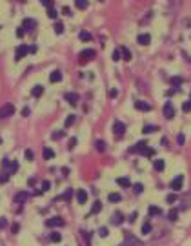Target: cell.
<instances>
[{"label":"cell","mask_w":191,"mask_h":246,"mask_svg":"<svg viewBox=\"0 0 191 246\" xmlns=\"http://www.w3.org/2000/svg\"><path fill=\"white\" fill-rule=\"evenodd\" d=\"M29 111H31L29 108H22V117H27V115H29Z\"/></svg>","instance_id":"58"},{"label":"cell","mask_w":191,"mask_h":246,"mask_svg":"<svg viewBox=\"0 0 191 246\" xmlns=\"http://www.w3.org/2000/svg\"><path fill=\"white\" fill-rule=\"evenodd\" d=\"M73 122H75V115H69V117H66V120H64V126H66V128H69Z\"/></svg>","instance_id":"33"},{"label":"cell","mask_w":191,"mask_h":246,"mask_svg":"<svg viewBox=\"0 0 191 246\" xmlns=\"http://www.w3.org/2000/svg\"><path fill=\"white\" fill-rule=\"evenodd\" d=\"M182 184H184V175H177L173 181H171V190L173 192H179V190H182Z\"/></svg>","instance_id":"6"},{"label":"cell","mask_w":191,"mask_h":246,"mask_svg":"<svg viewBox=\"0 0 191 246\" xmlns=\"http://www.w3.org/2000/svg\"><path fill=\"white\" fill-rule=\"evenodd\" d=\"M29 53H36V46H29Z\"/></svg>","instance_id":"60"},{"label":"cell","mask_w":191,"mask_h":246,"mask_svg":"<svg viewBox=\"0 0 191 246\" xmlns=\"http://www.w3.org/2000/svg\"><path fill=\"white\" fill-rule=\"evenodd\" d=\"M153 166H155V170H157V172H162L166 164H164V161H162V159H155V162H153Z\"/></svg>","instance_id":"22"},{"label":"cell","mask_w":191,"mask_h":246,"mask_svg":"<svg viewBox=\"0 0 191 246\" xmlns=\"http://www.w3.org/2000/svg\"><path fill=\"white\" fill-rule=\"evenodd\" d=\"M49 188H51V182H49V181H44V182H42V192H47Z\"/></svg>","instance_id":"46"},{"label":"cell","mask_w":191,"mask_h":246,"mask_svg":"<svg viewBox=\"0 0 191 246\" xmlns=\"http://www.w3.org/2000/svg\"><path fill=\"white\" fill-rule=\"evenodd\" d=\"M49 239H51L53 243H60V239H62V235H60L58 232H51V235H49Z\"/></svg>","instance_id":"30"},{"label":"cell","mask_w":191,"mask_h":246,"mask_svg":"<svg viewBox=\"0 0 191 246\" xmlns=\"http://www.w3.org/2000/svg\"><path fill=\"white\" fill-rule=\"evenodd\" d=\"M95 55H97L95 49H84V51H80V64H84L86 60H91Z\"/></svg>","instance_id":"8"},{"label":"cell","mask_w":191,"mask_h":246,"mask_svg":"<svg viewBox=\"0 0 191 246\" xmlns=\"http://www.w3.org/2000/svg\"><path fill=\"white\" fill-rule=\"evenodd\" d=\"M177 142H179L180 146H184V142H186V137H184L182 133H179V135H177Z\"/></svg>","instance_id":"43"},{"label":"cell","mask_w":191,"mask_h":246,"mask_svg":"<svg viewBox=\"0 0 191 246\" xmlns=\"http://www.w3.org/2000/svg\"><path fill=\"white\" fill-rule=\"evenodd\" d=\"M9 164H11V162H9V161H7V159H4V161H2V168H7V166H9Z\"/></svg>","instance_id":"59"},{"label":"cell","mask_w":191,"mask_h":246,"mask_svg":"<svg viewBox=\"0 0 191 246\" xmlns=\"http://www.w3.org/2000/svg\"><path fill=\"white\" fill-rule=\"evenodd\" d=\"M18 232H20V224H16V223H15V224L11 226V234H18Z\"/></svg>","instance_id":"51"},{"label":"cell","mask_w":191,"mask_h":246,"mask_svg":"<svg viewBox=\"0 0 191 246\" xmlns=\"http://www.w3.org/2000/svg\"><path fill=\"white\" fill-rule=\"evenodd\" d=\"M26 159L27 161H33V151L31 150H26Z\"/></svg>","instance_id":"55"},{"label":"cell","mask_w":191,"mask_h":246,"mask_svg":"<svg viewBox=\"0 0 191 246\" xmlns=\"http://www.w3.org/2000/svg\"><path fill=\"white\" fill-rule=\"evenodd\" d=\"M124 237H126V246H142L140 239H137L131 232H126V234H124Z\"/></svg>","instance_id":"5"},{"label":"cell","mask_w":191,"mask_h":246,"mask_svg":"<svg viewBox=\"0 0 191 246\" xmlns=\"http://www.w3.org/2000/svg\"><path fill=\"white\" fill-rule=\"evenodd\" d=\"M62 137H64V131H55V133H53V139H55V140H58V139H62Z\"/></svg>","instance_id":"49"},{"label":"cell","mask_w":191,"mask_h":246,"mask_svg":"<svg viewBox=\"0 0 191 246\" xmlns=\"http://www.w3.org/2000/svg\"><path fill=\"white\" fill-rule=\"evenodd\" d=\"M95 146H97V150H98V151H104V150H106V142H104L102 139H98V140L95 142Z\"/></svg>","instance_id":"31"},{"label":"cell","mask_w":191,"mask_h":246,"mask_svg":"<svg viewBox=\"0 0 191 246\" xmlns=\"http://www.w3.org/2000/svg\"><path fill=\"white\" fill-rule=\"evenodd\" d=\"M100 210H102V203H100V201H95V204H93V208H91V213H89V215L98 213Z\"/></svg>","instance_id":"25"},{"label":"cell","mask_w":191,"mask_h":246,"mask_svg":"<svg viewBox=\"0 0 191 246\" xmlns=\"http://www.w3.org/2000/svg\"><path fill=\"white\" fill-rule=\"evenodd\" d=\"M107 234H109V230H107L106 226H102V228L98 230V235H100V237H107Z\"/></svg>","instance_id":"40"},{"label":"cell","mask_w":191,"mask_h":246,"mask_svg":"<svg viewBox=\"0 0 191 246\" xmlns=\"http://www.w3.org/2000/svg\"><path fill=\"white\" fill-rule=\"evenodd\" d=\"M42 155H44V159H46V161H49V159H55V151H53L51 148H44Z\"/></svg>","instance_id":"20"},{"label":"cell","mask_w":191,"mask_h":246,"mask_svg":"<svg viewBox=\"0 0 191 246\" xmlns=\"http://www.w3.org/2000/svg\"><path fill=\"white\" fill-rule=\"evenodd\" d=\"M16 172H18V162L16 161H11V164H9V175H13Z\"/></svg>","instance_id":"28"},{"label":"cell","mask_w":191,"mask_h":246,"mask_svg":"<svg viewBox=\"0 0 191 246\" xmlns=\"http://www.w3.org/2000/svg\"><path fill=\"white\" fill-rule=\"evenodd\" d=\"M82 234H84V237H86V243H87V246H89V244H91V235H89V232H86V230H84Z\"/></svg>","instance_id":"52"},{"label":"cell","mask_w":191,"mask_h":246,"mask_svg":"<svg viewBox=\"0 0 191 246\" xmlns=\"http://www.w3.org/2000/svg\"><path fill=\"white\" fill-rule=\"evenodd\" d=\"M162 111H164V117H166V119H173V117H175V108H173L171 102H166Z\"/></svg>","instance_id":"10"},{"label":"cell","mask_w":191,"mask_h":246,"mask_svg":"<svg viewBox=\"0 0 191 246\" xmlns=\"http://www.w3.org/2000/svg\"><path fill=\"white\" fill-rule=\"evenodd\" d=\"M27 53H29V47H27L26 44H20V46L16 47V51H15V60H16V62H18V60H22Z\"/></svg>","instance_id":"3"},{"label":"cell","mask_w":191,"mask_h":246,"mask_svg":"<svg viewBox=\"0 0 191 246\" xmlns=\"http://www.w3.org/2000/svg\"><path fill=\"white\" fill-rule=\"evenodd\" d=\"M4 228H7V219L0 217V230H4Z\"/></svg>","instance_id":"48"},{"label":"cell","mask_w":191,"mask_h":246,"mask_svg":"<svg viewBox=\"0 0 191 246\" xmlns=\"http://www.w3.org/2000/svg\"><path fill=\"white\" fill-rule=\"evenodd\" d=\"M113 131H115V135H117V137H122V135L126 133V124H124V122H120V120H115V124H113Z\"/></svg>","instance_id":"7"},{"label":"cell","mask_w":191,"mask_h":246,"mask_svg":"<svg viewBox=\"0 0 191 246\" xmlns=\"http://www.w3.org/2000/svg\"><path fill=\"white\" fill-rule=\"evenodd\" d=\"M182 111H186V113L191 111V100H188V102H184V104H182Z\"/></svg>","instance_id":"45"},{"label":"cell","mask_w":191,"mask_h":246,"mask_svg":"<svg viewBox=\"0 0 191 246\" xmlns=\"http://www.w3.org/2000/svg\"><path fill=\"white\" fill-rule=\"evenodd\" d=\"M75 5H77L78 9H86V7H87V2H80V0H77V2H75Z\"/></svg>","instance_id":"41"},{"label":"cell","mask_w":191,"mask_h":246,"mask_svg":"<svg viewBox=\"0 0 191 246\" xmlns=\"http://www.w3.org/2000/svg\"><path fill=\"white\" fill-rule=\"evenodd\" d=\"M78 36H80V40H91V35H89L87 31H80Z\"/></svg>","instance_id":"35"},{"label":"cell","mask_w":191,"mask_h":246,"mask_svg":"<svg viewBox=\"0 0 191 246\" xmlns=\"http://www.w3.org/2000/svg\"><path fill=\"white\" fill-rule=\"evenodd\" d=\"M77 142H78V140H77V137H71V139H69V144H67V148H69V150H75Z\"/></svg>","instance_id":"37"},{"label":"cell","mask_w":191,"mask_h":246,"mask_svg":"<svg viewBox=\"0 0 191 246\" xmlns=\"http://www.w3.org/2000/svg\"><path fill=\"white\" fill-rule=\"evenodd\" d=\"M137 42H138V44H142V46H148V44L151 42V36H149L148 33H142V35H138V36H137Z\"/></svg>","instance_id":"13"},{"label":"cell","mask_w":191,"mask_h":246,"mask_svg":"<svg viewBox=\"0 0 191 246\" xmlns=\"http://www.w3.org/2000/svg\"><path fill=\"white\" fill-rule=\"evenodd\" d=\"M135 108L140 109V111H151V106L146 104V102H142V100H135Z\"/></svg>","instance_id":"14"},{"label":"cell","mask_w":191,"mask_h":246,"mask_svg":"<svg viewBox=\"0 0 191 246\" xmlns=\"http://www.w3.org/2000/svg\"><path fill=\"white\" fill-rule=\"evenodd\" d=\"M7 181H9V173H0V184H4Z\"/></svg>","instance_id":"44"},{"label":"cell","mask_w":191,"mask_h":246,"mask_svg":"<svg viewBox=\"0 0 191 246\" xmlns=\"http://www.w3.org/2000/svg\"><path fill=\"white\" fill-rule=\"evenodd\" d=\"M133 192H135V193H142V192H144V184H140V182H137V184L133 186Z\"/></svg>","instance_id":"36"},{"label":"cell","mask_w":191,"mask_h":246,"mask_svg":"<svg viewBox=\"0 0 191 246\" xmlns=\"http://www.w3.org/2000/svg\"><path fill=\"white\" fill-rule=\"evenodd\" d=\"M62 15H66V16H69V15H71V9H69V7L66 5V7L62 9Z\"/></svg>","instance_id":"57"},{"label":"cell","mask_w":191,"mask_h":246,"mask_svg":"<svg viewBox=\"0 0 191 246\" xmlns=\"http://www.w3.org/2000/svg\"><path fill=\"white\" fill-rule=\"evenodd\" d=\"M22 27H24L26 31H33V29L36 27V20H35V18H24V20H22Z\"/></svg>","instance_id":"9"},{"label":"cell","mask_w":191,"mask_h":246,"mask_svg":"<svg viewBox=\"0 0 191 246\" xmlns=\"http://www.w3.org/2000/svg\"><path fill=\"white\" fill-rule=\"evenodd\" d=\"M182 82H184L182 77H171V78H169V84H171V86H180Z\"/></svg>","instance_id":"23"},{"label":"cell","mask_w":191,"mask_h":246,"mask_svg":"<svg viewBox=\"0 0 191 246\" xmlns=\"http://www.w3.org/2000/svg\"><path fill=\"white\" fill-rule=\"evenodd\" d=\"M107 95H109L111 99H115V97L118 95V91H117V89H109V91H107Z\"/></svg>","instance_id":"54"},{"label":"cell","mask_w":191,"mask_h":246,"mask_svg":"<svg viewBox=\"0 0 191 246\" xmlns=\"http://www.w3.org/2000/svg\"><path fill=\"white\" fill-rule=\"evenodd\" d=\"M142 234H144V235H149V234H151V224H149V223L142 224Z\"/></svg>","instance_id":"34"},{"label":"cell","mask_w":191,"mask_h":246,"mask_svg":"<svg viewBox=\"0 0 191 246\" xmlns=\"http://www.w3.org/2000/svg\"><path fill=\"white\" fill-rule=\"evenodd\" d=\"M13 113H15V106H13V104H9V102H7V104H4V106L0 108V119L11 117Z\"/></svg>","instance_id":"4"},{"label":"cell","mask_w":191,"mask_h":246,"mask_svg":"<svg viewBox=\"0 0 191 246\" xmlns=\"http://www.w3.org/2000/svg\"><path fill=\"white\" fill-rule=\"evenodd\" d=\"M122 223H124V215H122L120 212H115L113 217H111V224H113V226H120Z\"/></svg>","instance_id":"12"},{"label":"cell","mask_w":191,"mask_h":246,"mask_svg":"<svg viewBox=\"0 0 191 246\" xmlns=\"http://www.w3.org/2000/svg\"><path fill=\"white\" fill-rule=\"evenodd\" d=\"M71 197H73V190H71V188H69V190H67V192H66V193H64V195H62V197H60V199H64V201H69V199H71Z\"/></svg>","instance_id":"38"},{"label":"cell","mask_w":191,"mask_h":246,"mask_svg":"<svg viewBox=\"0 0 191 246\" xmlns=\"http://www.w3.org/2000/svg\"><path fill=\"white\" fill-rule=\"evenodd\" d=\"M137 217H138V213H137V212H133V213L129 215V223H135V221H137Z\"/></svg>","instance_id":"56"},{"label":"cell","mask_w":191,"mask_h":246,"mask_svg":"<svg viewBox=\"0 0 191 246\" xmlns=\"http://www.w3.org/2000/svg\"><path fill=\"white\" fill-rule=\"evenodd\" d=\"M64 99H66L71 106H77V104H78V100H80V97H78L77 93H66V95H64Z\"/></svg>","instance_id":"11"},{"label":"cell","mask_w":191,"mask_h":246,"mask_svg":"<svg viewBox=\"0 0 191 246\" xmlns=\"http://www.w3.org/2000/svg\"><path fill=\"white\" fill-rule=\"evenodd\" d=\"M24 33H26V29H24V27L20 26V27L16 29V36H24Z\"/></svg>","instance_id":"53"},{"label":"cell","mask_w":191,"mask_h":246,"mask_svg":"<svg viewBox=\"0 0 191 246\" xmlns=\"http://www.w3.org/2000/svg\"><path fill=\"white\" fill-rule=\"evenodd\" d=\"M120 199H122L120 193H109V195H107V201H109V203H118Z\"/></svg>","instance_id":"24"},{"label":"cell","mask_w":191,"mask_h":246,"mask_svg":"<svg viewBox=\"0 0 191 246\" xmlns=\"http://www.w3.org/2000/svg\"><path fill=\"white\" fill-rule=\"evenodd\" d=\"M157 130H159V126H151V124H148V126H144V130H142V131L148 135V133H153V131H157Z\"/></svg>","instance_id":"29"},{"label":"cell","mask_w":191,"mask_h":246,"mask_svg":"<svg viewBox=\"0 0 191 246\" xmlns=\"http://www.w3.org/2000/svg\"><path fill=\"white\" fill-rule=\"evenodd\" d=\"M144 155H146V157H155V150H151V148H148V150L144 151Z\"/></svg>","instance_id":"50"},{"label":"cell","mask_w":191,"mask_h":246,"mask_svg":"<svg viewBox=\"0 0 191 246\" xmlns=\"http://www.w3.org/2000/svg\"><path fill=\"white\" fill-rule=\"evenodd\" d=\"M120 58H122V55H120V49H115V51H113V60L117 62V60H120Z\"/></svg>","instance_id":"42"},{"label":"cell","mask_w":191,"mask_h":246,"mask_svg":"<svg viewBox=\"0 0 191 246\" xmlns=\"http://www.w3.org/2000/svg\"><path fill=\"white\" fill-rule=\"evenodd\" d=\"M166 201H168V203H177V195H175V193H169V195L166 197Z\"/></svg>","instance_id":"47"},{"label":"cell","mask_w":191,"mask_h":246,"mask_svg":"<svg viewBox=\"0 0 191 246\" xmlns=\"http://www.w3.org/2000/svg\"><path fill=\"white\" fill-rule=\"evenodd\" d=\"M148 148H149L148 142H146V140H140V142H137L135 146L129 148V153H142V155H144V151H146Z\"/></svg>","instance_id":"1"},{"label":"cell","mask_w":191,"mask_h":246,"mask_svg":"<svg viewBox=\"0 0 191 246\" xmlns=\"http://www.w3.org/2000/svg\"><path fill=\"white\" fill-rule=\"evenodd\" d=\"M168 219H169V221H177V219H179V210H177V208L169 210V213H168Z\"/></svg>","instance_id":"27"},{"label":"cell","mask_w":191,"mask_h":246,"mask_svg":"<svg viewBox=\"0 0 191 246\" xmlns=\"http://www.w3.org/2000/svg\"><path fill=\"white\" fill-rule=\"evenodd\" d=\"M56 15H58V13L55 11V7H49V9H47V16H49V18H56Z\"/></svg>","instance_id":"39"},{"label":"cell","mask_w":191,"mask_h":246,"mask_svg":"<svg viewBox=\"0 0 191 246\" xmlns=\"http://www.w3.org/2000/svg\"><path fill=\"white\" fill-rule=\"evenodd\" d=\"M120 55H122V58H124V60H131V51H129L126 46H122V47H120Z\"/></svg>","instance_id":"19"},{"label":"cell","mask_w":191,"mask_h":246,"mask_svg":"<svg viewBox=\"0 0 191 246\" xmlns=\"http://www.w3.org/2000/svg\"><path fill=\"white\" fill-rule=\"evenodd\" d=\"M49 80H51V82H60V80H62V71H58V69L53 71V73L49 75Z\"/></svg>","instance_id":"18"},{"label":"cell","mask_w":191,"mask_h":246,"mask_svg":"<svg viewBox=\"0 0 191 246\" xmlns=\"http://www.w3.org/2000/svg\"><path fill=\"white\" fill-rule=\"evenodd\" d=\"M148 213H149V215H160L162 210H160L159 206H149V208H148Z\"/></svg>","instance_id":"26"},{"label":"cell","mask_w":191,"mask_h":246,"mask_svg":"<svg viewBox=\"0 0 191 246\" xmlns=\"http://www.w3.org/2000/svg\"><path fill=\"white\" fill-rule=\"evenodd\" d=\"M117 184L122 186V188H129V186H131V181H129L128 177H118V179H117Z\"/></svg>","instance_id":"17"},{"label":"cell","mask_w":191,"mask_h":246,"mask_svg":"<svg viewBox=\"0 0 191 246\" xmlns=\"http://www.w3.org/2000/svg\"><path fill=\"white\" fill-rule=\"evenodd\" d=\"M42 93H44V86H40V84L35 86V88L31 89V95H33V97H40Z\"/></svg>","instance_id":"21"},{"label":"cell","mask_w":191,"mask_h":246,"mask_svg":"<svg viewBox=\"0 0 191 246\" xmlns=\"http://www.w3.org/2000/svg\"><path fill=\"white\" fill-rule=\"evenodd\" d=\"M77 201H78L80 204L87 203V192H86V190H78V192H77Z\"/></svg>","instance_id":"16"},{"label":"cell","mask_w":191,"mask_h":246,"mask_svg":"<svg viewBox=\"0 0 191 246\" xmlns=\"http://www.w3.org/2000/svg\"><path fill=\"white\" fill-rule=\"evenodd\" d=\"M64 224H66V221L62 217H51L46 221V226H49V228H62Z\"/></svg>","instance_id":"2"},{"label":"cell","mask_w":191,"mask_h":246,"mask_svg":"<svg viewBox=\"0 0 191 246\" xmlns=\"http://www.w3.org/2000/svg\"><path fill=\"white\" fill-rule=\"evenodd\" d=\"M55 31H56L58 35H62V33H64V24H62V22H55Z\"/></svg>","instance_id":"32"},{"label":"cell","mask_w":191,"mask_h":246,"mask_svg":"<svg viewBox=\"0 0 191 246\" xmlns=\"http://www.w3.org/2000/svg\"><path fill=\"white\" fill-rule=\"evenodd\" d=\"M27 197H29V193H27V192H18V193L15 195V203L22 204L24 201H27Z\"/></svg>","instance_id":"15"}]
</instances>
